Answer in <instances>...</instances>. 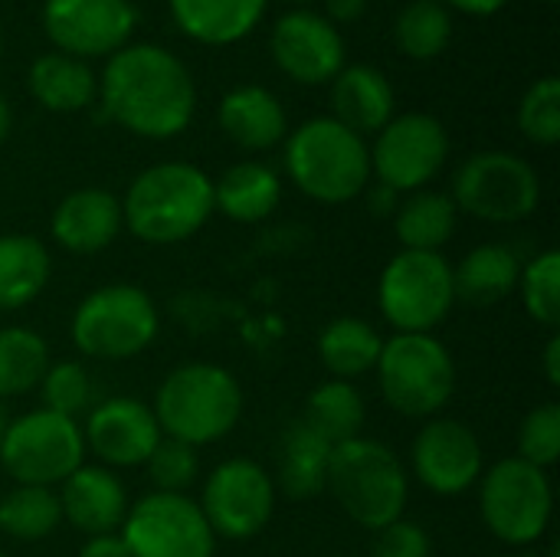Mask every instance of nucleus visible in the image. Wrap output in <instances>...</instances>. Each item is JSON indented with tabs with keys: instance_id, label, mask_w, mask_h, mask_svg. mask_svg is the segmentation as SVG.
Here are the masks:
<instances>
[{
	"instance_id": "0eeeda50",
	"label": "nucleus",
	"mask_w": 560,
	"mask_h": 557,
	"mask_svg": "<svg viewBox=\"0 0 560 557\" xmlns=\"http://www.w3.org/2000/svg\"><path fill=\"white\" fill-rule=\"evenodd\" d=\"M381 394L390 410L430 420L456 394V361L436 335H394L377 358Z\"/></svg>"
},
{
	"instance_id": "4be33fe9",
	"label": "nucleus",
	"mask_w": 560,
	"mask_h": 557,
	"mask_svg": "<svg viewBox=\"0 0 560 557\" xmlns=\"http://www.w3.org/2000/svg\"><path fill=\"white\" fill-rule=\"evenodd\" d=\"M217 121L223 135L246 151H269L285 138V108L262 85H236L220 98Z\"/></svg>"
},
{
	"instance_id": "ddd939ff",
	"label": "nucleus",
	"mask_w": 560,
	"mask_h": 557,
	"mask_svg": "<svg viewBox=\"0 0 560 557\" xmlns=\"http://www.w3.org/2000/svg\"><path fill=\"white\" fill-rule=\"evenodd\" d=\"M131 557H213L217 535L200 506L177 492H148L131 502L118 532Z\"/></svg>"
},
{
	"instance_id": "58836bf2",
	"label": "nucleus",
	"mask_w": 560,
	"mask_h": 557,
	"mask_svg": "<svg viewBox=\"0 0 560 557\" xmlns=\"http://www.w3.org/2000/svg\"><path fill=\"white\" fill-rule=\"evenodd\" d=\"M518 460L551 469L560 460V407L558 404H541L525 414L518 427Z\"/></svg>"
},
{
	"instance_id": "603ef678",
	"label": "nucleus",
	"mask_w": 560,
	"mask_h": 557,
	"mask_svg": "<svg viewBox=\"0 0 560 557\" xmlns=\"http://www.w3.org/2000/svg\"><path fill=\"white\" fill-rule=\"evenodd\" d=\"M331 557H341V555H331Z\"/></svg>"
},
{
	"instance_id": "8fccbe9b",
	"label": "nucleus",
	"mask_w": 560,
	"mask_h": 557,
	"mask_svg": "<svg viewBox=\"0 0 560 557\" xmlns=\"http://www.w3.org/2000/svg\"><path fill=\"white\" fill-rule=\"evenodd\" d=\"M545 3H558V0H545Z\"/></svg>"
},
{
	"instance_id": "1a4fd4ad",
	"label": "nucleus",
	"mask_w": 560,
	"mask_h": 557,
	"mask_svg": "<svg viewBox=\"0 0 560 557\" xmlns=\"http://www.w3.org/2000/svg\"><path fill=\"white\" fill-rule=\"evenodd\" d=\"M555 512V489L545 469L509 456L489 466L479 479V515L482 525L512 548L535 545Z\"/></svg>"
},
{
	"instance_id": "aec40b11",
	"label": "nucleus",
	"mask_w": 560,
	"mask_h": 557,
	"mask_svg": "<svg viewBox=\"0 0 560 557\" xmlns=\"http://www.w3.org/2000/svg\"><path fill=\"white\" fill-rule=\"evenodd\" d=\"M121 227V200L105 187H79L66 194L49 217L52 240L75 256L108 250L118 240Z\"/></svg>"
},
{
	"instance_id": "2f4dec72",
	"label": "nucleus",
	"mask_w": 560,
	"mask_h": 557,
	"mask_svg": "<svg viewBox=\"0 0 560 557\" xmlns=\"http://www.w3.org/2000/svg\"><path fill=\"white\" fill-rule=\"evenodd\" d=\"M62 525L59 492L46 486H13L0 496V532L16 542H43Z\"/></svg>"
},
{
	"instance_id": "f8f14e48",
	"label": "nucleus",
	"mask_w": 560,
	"mask_h": 557,
	"mask_svg": "<svg viewBox=\"0 0 560 557\" xmlns=\"http://www.w3.org/2000/svg\"><path fill=\"white\" fill-rule=\"evenodd\" d=\"M200 512L217 538L226 542H249L266 532L276 512V483L266 466L256 460L233 456L203 483Z\"/></svg>"
},
{
	"instance_id": "393cba45",
	"label": "nucleus",
	"mask_w": 560,
	"mask_h": 557,
	"mask_svg": "<svg viewBox=\"0 0 560 557\" xmlns=\"http://www.w3.org/2000/svg\"><path fill=\"white\" fill-rule=\"evenodd\" d=\"M269 0H171V13L177 26L207 46H230L249 36Z\"/></svg>"
},
{
	"instance_id": "c85d7f7f",
	"label": "nucleus",
	"mask_w": 560,
	"mask_h": 557,
	"mask_svg": "<svg viewBox=\"0 0 560 557\" xmlns=\"http://www.w3.org/2000/svg\"><path fill=\"white\" fill-rule=\"evenodd\" d=\"M52 272L49 250L26 233L0 236V312H16L39 299Z\"/></svg>"
},
{
	"instance_id": "473e14b6",
	"label": "nucleus",
	"mask_w": 560,
	"mask_h": 557,
	"mask_svg": "<svg viewBox=\"0 0 560 557\" xmlns=\"http://www.w3.org/2000/svg\"><path fill=\"white\" fill-rule=\"evenodd\" d=\"M49 368V345L30 328H0V404L39 387Z\"/></svg>"
},
{
	"instance_id": "864d4df0",
	"label": "nucleus",
	"mask_w": 560,
	"mask_h": 557,
	"mask_svg": "<svg viewBox=\"0 0 560 557\" xmlns=\"http://www.w3.org/2000/svg\"><path fill=\"white\" fill-rule=\"evenodd\" d=\"M0 557H7V555H0Z\"/></svg>"
},
{
	"instance_id": "9d476101",
	"label": "nucleus",
	"mask_w": 560,
	"mask_h": 557,
	"mask_svg": "<svg viewBox=\"0 0 560 557\" xmlns=\"http://www.w3.org/2000/svg\"><path fill=\"white\" fill-rule=\"evenodd\" d=\"M85 463V437L72 417L46 407L7 423L0 466L16 486H62Z\"/></svg>"
},
{
	"instance_id": "37998d69",
	"label": "nucleus",
	"mask_w": 560,
	"mask_h": 557,
	"mask_svg": "<svg viewBox=\"0 0 560 557\" xmlns=\"http://www.w3.org/2000/svg\"><path fill=\"white\" fill-rule=\"evenodd\" d=\"M325 10L331 23H354L364 16L368 0H325Z\"/></svg>"
},
{
	"instance_id": "c9c22d12",
	"label": "nucleus",
	"mask_w": 560,
	"mask_h": 557,
	"mask_svg": "<svg viewBox=\"0 0 560 557\" xmlns=\"http://www.w3.org/2000/svg\"><path fill=\"white\" fill-rule=\"evenodd\" d=\"M518 128L532 144L555 148L560 141V79H538L518 105Z\"/></svg>"
},
{
	"instance_id": "7c9ffc66",
	"label": "nucleus",
	"mask_w": 560,
	"mask_h": 557,
	"mask_svg": "<svg viewBox=\"0 0 560 557\" xmlns=\"http://www.w3.org/2000/svg\"><path fill=\"white\" fill-rule=\"evenodd\" d=\"M364 420H368V407L361 391L351 381H335V378L308 394L302 414V423H308L331 446L361 437Z\"/></svg>"
},
{
	"instance_id": "6e6552de",
	"label": "nucleus",
	"mask_w": 560,
	"mask_h": 557,
	"mask_svg": "<svg viewBox=\"0 0 560 557\" xmlns=\"http://www.w3.org/2000/svg\"><path fill=\"white\" fill-rule=\"evenodd\" d=\"M377 305L397 335H433L456 305L453 263L443 253L400 250L381 272Z\"/></svg>"
},
{
	"instance_id": "20e7f679",
	"label": "nucleus",
	"mask_w": 560,
	"mask_h": 557,
	"mask_svg": "<svg viewBox=\"0 0 560 557\" xmlns=\"http://www.w3.org/2000/svg\"><path fill=\"white\" fill-rule=\"evenodd\" d=\"M325 489L335 496L338 509L368 532H381L404 519L410 499V479L400 456L387 443L368 437H354L331 450Z\"/></svg>"
},
{
	"instance_id": "72a5a7b5",
	"label": "nucleus",
	"mask_w": 560,
	"mask_h": 557,
	"mask_svg": "<svg viewBox=\"0 0 560 557\" xmlns=\"http://www.w3.org/2000/svg\"><path fill=\"white\" fill-rule=\"evenodd\" d=\"M397 49L410 59H433L453 39V16L440 0H413L394 23Z\"/></svg>"
},
{
	"instance_id": "b1692460",
	"label": "nucleus",
	"mask_w": 560,
	"mask_h": 557,
	"mask_svg": "<svg viewBox=\"0 0 560 557\" xmlns=\"http://www.w3.org/2000/svg\"><path fill=\"white\" fill-rule=\"evenodd\" d=\"M518 276H522V259L515 250L502 243L476 246L459 259V266H453L456 302H466L476 309L495 305L518 289Z\"/></svg>"
},
{
	"instance_id": "4468645a",
	"label": "nucleus",
	"mask_w": 560,
	"mask_h": 557,
	"mask_svg": "<svg viewBox=\"0 0 560 557\" xmlns=\"http://www.w3.org/2000/svg\"><path fill=\"white\" fill-rule=\"evenodd\" d=\"M450 158V135L436 115L404 112L394 115L371 148V174L390 190L413 194L423 190Z\"/></svg>"
},
{
	"instance_id": "c756f323",
	"label": "nucleus",
	"mask_w": 560,
	"mask_h": 557,
	"mask_svg": "<svg viewBox=\"0 0 560 557\" xmlns=\"http://www.w3.org/2000/svg\"><path fill=\"white\" fill-rule=\"evenodd\" d=\"M456 204L450 194L440 190H413L400 200L394 213V233L404 250L440 253L456 233Z\"/></svg>"
},
{
	"instance_id": "4c0bfd02",
	"label": "nucleus",
	"mask_w": 560,
	"mask_h": 557,
	"mask_svg": "<svg viewBox=\"0 0 560 557\" xmlns=\"http://www.w3.org/2000/svg\"><path fill=\"white\" fill-rule=\"evenodd\" d=\"M144 466L154 483V492H177V496H187V489L197 483L200 473L197 450L171 437H161V443L154 446Z\"/></svg>"
},
{
	"instance_id": "de8ad7c7",
	"label": "nucleus",
	"mask_w": 560,
	"mask_h": 557,
	"mask_svg": "<svg viewBox=\"0 0 560 557\" xmlns=\"http://www.w3.org/2000/svg\"><path fill=\"white\" fill-rule=\"evenodd\" d=\"M7 423H10V417H7V410H3V404H0V443H3V433H7Z\"/></svg>"
},
{
	"instance_id": "a211bd4d",
	"label": "nucleus",
	"mask_w": 560,
	"mask_h": 557,
	"mask_svg": "<svg viewBox=\"0 0 560 557\" xmlns=\"http://www.w3.org/2000/svg\"><path fill=\"white\" fill-rule=\"evenodd\" d=\"M272 59L302 85L331 82L348 66L338 26L315 10H292L279 16L272 30Z\"/></svg>"
},
{
	"instance_id": "f257e3e1",
	"label": "nucleus",
	"mask_w": 560,
	"mask_h": 557,
	"mask_svg": "<svg viewBox=\"0 0 560 557\" xmlns=\"http://www.w3.org/2000/svg\"><path fill=\"white\" fill-rule=\"evenodd\" d=\"M98 98L105 118L151 141L180 135L197 108V89L187 66L151 43H135L108 56L98 79Z\"/></svg>"
},
{
	"instance_id": "f704fd0d",
	"label": "nucleus",
	"mask_w": 560,
	"mask_h": 557,
	"mask_svg": "<svg viewBox=\"0 0 560 557\" xmlns=\"http://www.w3.org/2000/svg\"><path fill=\"white\" fill-rule=\"evenodd\" d=\"M518 295L525 312L558 332L560 325V253L558 250H545L535 259L522 263V276H518Z\"/></svg>"
},
{
	"instance_id": "bb28decb",
	"label": "nucleus",
	"mask_w": 560,
	"mask_h": 557,
	"mask_svg": "<svg viewBox=\"0 0 560 557\" xmlns=\"http://www.w3.org/2000/svg\"><path fill=\"white\" fill-rule=\"evenodd\" d=\"M381 348H384V335L371 322L354 315H341L328 322L315 345L325 371L335 381H351V384L377 368Z\"/></svg>"
},
{
	"instance_id": "5701e85b",
	"label": "nucleus",
	"mask_w": 560,
	"mask_h": 557,
	"mask_svg": "<svg viewBox=\"0 0 560 557\" xmlns=\"http://www.w3.org/2000/svg\"><path fill=\"white\" fill-rule=\"evenodd\" d=\"M282 200L279 174L262 161H240L213 181V210L233 223H262Z\"/></svg>"
},
{
	"instance_id": "423d86ee",
	"label": "nucleus",
	"mask_w": 560,
	"mask_h": 557,
	"mask_svg": "<svg viewBox=\"0 0 560 557\" xmlns=\"http://www.w3.org/2000/svg\"><path fill=\"white\" fill-rule=\"evenodd\" d=\"M161 315L154 299L131 282H112L89 292L72 312V345L95 361H125L154 345Z\"/></svg>"
},
{
	"instance_id": "6ab92c4d",
	"label": "nucleus",
	"mask_w": 560,
	"mask_h": 557,
	"mask_svg": "<svg viewBox=\"0 0 560 557\" xmlns=\"http://www.w3.org/2000/svg\"><path fill=\"white\" fill-rule=\"evenodd\" d=\"M59 509H62V522H69L75 532L92 538V535L121 532L131 502L115 469H105L98 463H82L59 486Z\"/></svg>"
},
{
	"instance_id": "a18cd8bd",
	"label": "nucleus",
	"mask_w": 560,
	"mask_h": 557,
	"mask_svg": "<svg viewBox=\"0 0 560 557\" xmlns=\"http://www.w3.org/2000/svg\"><path fill=\"white\" fill-rule=\"evenodd\" d=\"M450 7H456L459 13H469V16H492L499 13L509 0H446Z\"/></svg>"
},
{
	"instance_id": "dca6fc26",
	"label": "nucleus",
	"mask_w": 560,
	"mask_h": 557,
	"mask_svg": "<svg viewBox=\"0 0 560 557\" xmlns=\"http://www.w3.org/2000/svg\"><path fill=\"white\" fill-rule=\"evenodd\" d=\"M138 23L131 0H46L43 30L59 53L89 59L128 46Z\"/></svg>"
},
{
	"instance_id": "3c124183",
	"label": "nucleus",
	"mask_w": 560,
	"mask_h": 557,
	"mask_svg": "<svg viewBox=\"0 0 560 557\" xmlns=\"http://www.w3.org/2000/svg\"><path fill=\"white\" fill-rule=\"evenodd\" d=\"M505 557H518V555H505Z\"/></svg>"
},
{
	"instance_id": "f03ea898",
	"label": "nucleus",
	"mask_w": 560,
	"mask_h": 557,
	"mask_svg": "<svg viewBox=\"0 0 560 557\" xmlns=\"http://www.w3.org/2000/svg\"><path fill=\"white\" fill-rule=\"evenodd\" d=\"M213 213V181L187 161H164L141 171L121 197L128 233L148 246L184 243Z\"/></svg>"
},
{
	"instance_id": "ea45409f",
	"label": "nucleus",
	"mask_w": 560,
	"mask_h": 557,
	"mask_svg": "<svg viewBox=\"0 0 560 557\" xmlns=\"http://www.w3.org/2000/svg\"><path fill=\"white\" fill-rule=\"evenodd\" d=\"M371 557H433V542L423 525L397 519L387 529L374 532Z\"/></svg>"
},
{
	"instance_id": "9b49d317",
	"label": "nucleus",
	"mask_w": 560,
	"mask_h": 557,
	"mask_svg": "<svg viewBox=\"0 0 560 557\" xmlns=\"http://www.w3.org/2000/svg\"><path fill=\"white\" fill-rule=\"evenodd\" d=\"M453 204L486 223H522L541 204V177L512 151H479L459 164Z\"/></svg>"
},
{
	"instance_id": "a878e982",
	"label": "nucleus",
	"mask_w": 560,
	"mask_h": 557,
	"mask_svg": "<svg viewBox=\"0 0 560 557\" xmlns=\"http://www.w3.org/2000/svg\"><path fill=\"white\" fill-rule=\"evenodd\" d=\"M26 85L30 95L49 112H79L98 98V79L89 62L66 53H46L33 59Z\"/></svg>"
},
{
	"instance_id": "79ce46f5",
	"label": "nucleus",
	"mask_w": 560,
	"mask_h": 557,
	"mask_svg": "<svg viewBox=\"0 0 560 557\" xmlns=\"http://www.w3.org/2000/svg\"><path fill=\"white\" fill-rule=\"evenodd\" d=\"M364 194H368V207H371V213H377V217H394L397 213V207H400V194L397 190H390L387 184H368L364 187Z\"/></svg>"
},
{
	"instance_id": "09e8293b",
	"label": "nucleus",
	"mask_w": 560,
	"mask_h": 557,
	"mask_svg": "<svg viewBox=\"0 0 560 557\" xmlns=\"http://www.w3.org/2000/svg\"><path fill=\"white\" fill-rule=\"evenodd\" d=\"M292 3H308V0H292Z\"/></svg>"
},
{
	"instance_id": "c03bdc74",
	"label": "nucleus",
	"mask_w": 560,
	"mask_h": 557,
	"mask_svg": "<svg viewBox=\"0 0 560 557\" xmlns=\"http://www.w3.org/2000/svg\"><path fill=\"white\" fill-rule=\"evenodd\" d=\"M541 364H545V378H548V384H551V387H560V335L558 332H551V338H548V345H545V358H541Z\"/></svg>"
},
{
	"instance_id": "39448f33",
	"label": "nucleus",
	"mask_w": 560,
	"mask_h": 557,
	"mask_svg": "<svg viewBox=\"0 0 560 557\" xmlns=\"http://www.w3.org/2000/svg\"><path fill=\"white\" fill-rule=\"evenodd\" d=\"M292 184L318 204H348L371 184V148L335 118H308L285 138Z\"/></svg>"
},
{
	"instance_id": "f3484780",
	"label": "nucleus",
	"mask_w": 560,
	"mask_h": 557,
	"mask_svg": "<svg viewBox=\"0 0 560 557\" xmlns=\"http://www.w3.org/2000/svg\"><path fill=\"white\" fill-rule=\"evenodd\" d=\"M82 437L85 450L98 460V466L135 469L148 463L164 433L148 404L135 397H108L89 410Z\"/></svg>"
},
{
	"instance_id": "7ed1b4c3",
	"label": "nucleus",
	"mask_w": 560,
	"mask_h": 557,
	"mask_svg": "<svg viewBox=\"0 0 560 557\" xmlns=\"http://www.w3.org/2000/svg\"><path fill=\"white\" fill-rule=\"evenodd\" d=\"M243 404L246 397L233 371L210 361H190L161 381L151 414L164 437L200 450L236 430Z\"/></svg>"
},
{
	"instance_id": "412c9836",
	"label": "nucleus",
	"mask_w": 560,
	"mask_h": 557,
	"mask_svg": "<svg viewBox=\"0 0 560 557\" xmlns=\"http://www.w3.org/2000/svg\"><path fill=\"white\" fill-rule=\"evenodd\" d=\"M335 121L354 135H377L394 118V85L368 62H351L331 79Z\"/></svg>"
},
{
	"instance_id": "49530a36",
	"label": "nucleus",
	"mask_w": 560,
	"mask_h": 557,
	"mask_svg": "<svg viewBox=\"0 0 560 557\" xmlns=\"http://www.w3.org/2000/svg\"><path fill=\"white\" fill-rule=\"evenodd\" d=\"M10 125H13V112H10V102L0 95V141L10 135Z\"/></svg>"
},
{
	"instance_id": "a19ab883",
	"label": "nucleus",
	"mask_w": 560,
	"mask_h": 557,
	"mask_svg": "<svg viewBox=\"0 0 560 557\" xmlns=\"http://www.w3.org/2000/svg\"><path fill=\"white\" fill-rule=\"evenodd\" d=\"M75 557H131V552H128L125 538L118 532H112V535H92V538H85V545L79 548Z\"/></svg>"
},
{
	"instance_id": "cd10ccee",
	"label": "nucleus",
	"mask_w": 560,
	"mask_h": 557,
	"mask_svg": "<svg viewBox=\"0 0 560 557\" xmlns=\"http://www.w3.org/2000/svg\"><path fill=\"white\" fill-rule=\"evenodd\" d=\"M331 443H325L308 423L292 420L279 440V486L289 499H315L325 492L328 483V463H331Z\"/></svg>"
},
{
	"instance_id": "2eb2a0df",
	"label": "nucleus",
	"mask_w": 560,
	"mask_h": 557,
	"mask_svg": "<svg viewBox=\"0 0 560 557\" xmlns=\"http://www.w3.org/2000/svg\"><path fill=\"white\" fill-rule=\"evenodd\" d=\"M410 466L433 496H463L486 473L482 443L472 427L450 417H430L410 446Z\"/></svg>"
},
{
	"instance_id": "e433bc0d",
	"label": "nucleus",
	"mask_w": 560,
	"mask_h": 557,
	"mask_svg": "<svg viewBox=\"0 0 560 557\" xmlns=\"http://www.w3.org/2000/svg\"><path fill=\"white\" fill-rule=\"evenodd\" d=\"M43 407L62 417H79L89 410L92 401V381L79 361H49L43 381H39Z\"/></svg>"
}]
</instances>
